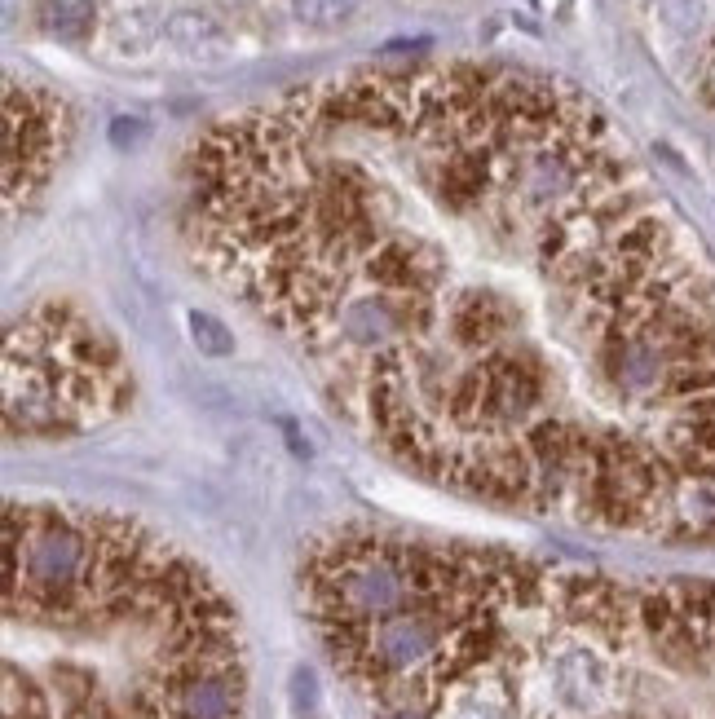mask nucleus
<instances>
[{
    "label": "nucleus",
    "instance_id": "nucleus-1",
    "mask_svg": "<svg viewBox=\"0 0 715 719\" xmlns=\"http://www.w3.org/2000/svg\"><path fill=\"white\" fill-rule=\"evenodd\" d=\"M181 225L393 464L715 543V265L574 84L468 58L309 80L195 137Z\"/></svg>",
    "mask_w": 715,
    "mask_h": 719
},
{
    "label": "nucleus",
    "instance_id": "nucleus-2",
    "mask_svg": "<svg viewBox=\"0 0 715 719\" xmlns=\"http://www.w3.org/2000/svg\"><path fill=\"white\" fill-rule=\"evenodd\" d=\"M301 614L371 719H715V583L345 525Z\"/></svg>",
    "mask_w": 715,
    "mask_h": 719
},
{
    "label": "nucleus",
    "instance_id": "nucleus-3",
    "mask_svg": "<svg viewBox=\"0 0 715 719\" xmlns=\"http://www.w3.org/2000/svg\"><path fill=\"white\" fill-rule=\"evenodd\" d=\"M5 719H248L239 614L124 512L5 503Z\"/></svg>",
    "mask_w": 715,
    "mask_h": 719
},
{
    "label": "nucleus",
    "instance_id": "nucleus-4",
    "mask_svg": "<svg viewBox=\"0 0 715 719\" xmlns=\"http://www.w3.org/2000/svg\"><path fill=\"white\" fill-rule=\"evenodd\" d=\"M133 402V367L98 318L67 300L27 309L5 340V433L62 442L111 424Z\"/></svg>",
    "mask_w": 715,
    "mask_h": 719
},
{
    "label": "nucleus",
    "instance_id": "nucleus-5",
    "mask_svg": "<svg viewBox=\"0 0 715 719\" xmlns=\"http://www.w3.org/2000/svg\"><path fill=\"white\" fill-rule=\"evenodd\" d=\"M71 142V115L49 89L9 84L5 89V199L9 212L36 199Z\"/></svg>",
    "mask_w": 715,
    "mask_h": 719
},
{
    "label": "nucleus",
    "instance_id": "nucleus-6",
    "mask_svg": "<svg viewBox=\"0 0 715 719\" xmlns=\"http://www.w3.org/2000/svg\"><path fill=\"white\" fill-rule=\"evenodd\" d=\"M296 9H301V18H309V23H332V18H340L345 0H296Z\"/></svg>",
    "mask_w": 715,
    "mask_h": 719
}]
</instances>
